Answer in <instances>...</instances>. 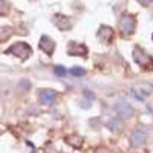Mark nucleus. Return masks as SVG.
Wrapping results in <instances>:
<instances>
[{"mask_svg": "<svg viewBox=\"0 0 153 153\" xmlns=\"http://www.w3.org/2000/svg\"><path fill=\"white\" fill-rule=\"evenodd\" d=\"M70 71H71V74L75 77H80V76H83L85 74V70L82 67H78V66L71 68L70 70Z\"/></svg>", "mask_w": 153, "mask_h": 153, "instance_id": "nucleus-10", "label": "nucleus"}, {"mask_svg": "<svg viewBox=\"0 0 153 153\" xmlns=\"http://www.w3.org/2000/svg\"><path fill=\"white\" fill-rule=\"evenodd\" d=\"M137 1L143 6H149L153 2V0H137Z\"/></svg>", "mask_w": 153, "mask_h": 153, "instance_id": "nucleus-13", "label": "nucleus"}, {"mask_svg": "<svg viewBox=\"0 0 153 153\" xmlns=\"http://www.w3.org/2000/svg\"><path fill=\"white\" fill-rule=\"evenodd\" d=\"M54 71H55V74L57 75V76H65L66 75V69L63 67V66L61 65H57L56 66V67L54 68Z\"/></svg>", "mask_w": 153, "mask_h": 153, "instance_id": "nucleus-11", "label": "nucleus"}, {"mask_svg": "<svg viewBox=\"0 0 153 153\" xmlns=\"http://www.w3.org/2000/svg\"><path fill=\"white\" fill-rule=\"evenodd\" d=\"M134 61L141 67L148 69V70H153V59L150 56L147 55L146 53L136 47L134 51Z\"/></svg>", "mask_w": 153, "mask_h": 153, "instance_id": "nucleus-1", "label": "nucleus"}, {"mask_svg": "<svg viewBox=\"0 0 153 153\" xmlns=\"http://www.w3.org/2000/svg\"><path fill=\"white\" fill-rule=\"evenodd\" d=\"M10 52L15 56H18L22 59L27 58L32 53L30 46L25 42H16L10 46Z\"/></svg>", "mask_w": 153, "mask_h": 153, "instance_id": "nucleus-2", "label": "nucleus"}, {"mask_svg": "<svg viewBox=\"0 0 153 153\" xmlns=\"http://www.w3.org/2000/svg\"><path fill=\"white\" fill-rule=\"evenodd\" d=\"M147 134L142 131H136L134 132V134L131 136V145L134 148H138L140 146L144 145L147 141Z\"/></svg>", "mask_w": 153, "mask_h": 153, "instance_id": "nucleus-6", "label": "nucleus"}, {"mask_svg": "<svg viewBox=\"0 0 153 153\" xmlns=\"http://www.w3.org/2000/svg\"><path fill=\"white\" fill-rule=\"evenodd\" d=\"M116 111L117 115L122 118H130L134 116V113L132 106L125 101H120L116 104Z\"/></svg>", "mask_w": 153, "mask_h": 153, "instance_id": "nucleus-4", "label": "nucleus"}, {"mask_svg": "<svg viewBox=\"0 0 153 153\" xmlns=\"http://www.w3.org/2000/svg\"><path fill=\"white\" fill-rule=\"evenodd\" d=\"M88 52L84 45H80V44H75L72 43V48L70 49L69 53L71 55H74V56H85Z\"/></svg>", "mask_w": 153, "mask_h": 153, "instance_id": "nucleus-8", "label": "nucleus"}, {"mask_svg": "<svg viewBox=\"0 0 153 153\" xmlns=\"http://www.w3.org/2000/svg\"><path fill=\"white\" fill-rule=\"evenodd\" d=\"M39 48H41L44 53H46L48 56H51L53 54V52L55 50L56 44L53 42V39H50L47 36H42L41 41H39Z\"/></svg>", "mask_w": 153, "mask_h": 153, "instance_id": "nucleus-5", "label": "nucleus"}, {"mask_svg": "<svg viewBox=\"0 0 153 153\" xmlns=\"http://www.w3.org/2000/svg\"><path fill=\"white\" fill-rule=\"evenodd\" d=\"M56 93L54 90H51V89L43 90L41 94L42 102L46 104V105L52 104L56 101Z\"/></svg>", "mask_w": 153, "mask_h": 153, "instance_id": "nucleus-7", "label": "nucleus"}, {"mask_svg": "<svg viewBox=\"0 0 153 153\" xmlns=\"http://www.w3.org/2000/svg\"><path fill=\"white\" fill-rule=\"evenodd\" d=\"M20 85L23 86V88L25 89H29L31 86V83L28 81V80H22V81L20 82Z\"/></svg>", "mask_w": 153, "mask_h": 153, "instance_id": "nucleus-12", "label": "nucleus"}, {"mask_svg": "<svg viewBox=\"0 0 153 153\" xmlns=\"http://www.w3.org/2000/svg\"><path fill=\"white\" fill-rule=\"evenodd\" d=\"M119 27H120V30L124 35H131L135 29L134 18L131 15L122 16L120 23H119Z\"/></svg>", "mask_w": 153, "mask_h": 153, "instance_id": "nucleus-3", "label": "nucleus"}, {"mask_svg": "<svg viewBox=\"0 0 153 153\" xmlns=\"http://www.w3.org/2000/svg\"><path fill=\"white\" fill-rule=\"evenodd\" d=\"M5 9V2L3 0H0V11H2Z\"/></svg>", "mask_w": 153, "mask_h": 153, "instance_id": "nucleus-14", "label": "nucleus"}, {"mask_svg": "<svg viewBox=\"0 0 153 153\" xmlns=\"http://www.w3.org/2000/svg\"><path fill=\"white\" fill-rule=\"evenodd\" d=\"M113 34H114V31L110 27H107V26H103L99 31V37H101L104 41H109L112 38Z\"/></svg>", "mask_w": 153, "mask_h": 153, "instance_id": "nucleus-9", "label": "nucleus"}]
</instances>
